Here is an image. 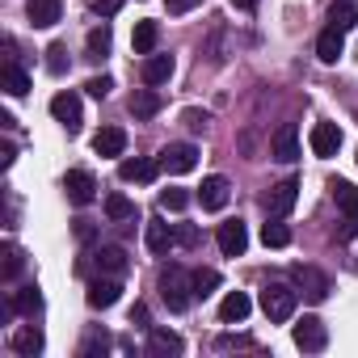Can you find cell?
Here are the masks:
<instances>
[{"instance_id": "cell-1", "label": "cell", "mask_w": 358, "mask_h": 358, "mask_svg": "<svg viewBox=\"0 0 358 358\" xmlns=\"http://www.w3.org/2000/svg\"><path fill=\"white\" fill-rule=\"evenodd\" d=\"M160 299H164V308L169 312H186L190 303H194V278L182 270V266H169V270H160Z\"/></svg>"}, {"instance_id": "cell-2", "label": "cell", "mask_w": 358, "mask_h": 358, "mask_svg": "<svg viewBox=\"0 0 358 358\" xmlns=\"http://www.w3.org/2000/svg\"><path fill=\"white\" fill-rule=\"evenodd\" d=\"M295 303H299V291L295 287H287V282H266L262 287V312L274 324H287L295 316Z\"/></svg>"}, {"instance_id": "cell-3", "label": "cell", "mask_w": 358, "mask_h": 358, "mask_svg": "<svg viewBox=\"0 0 358 358\" xmlns=\"http://www.w3.org/2000/svg\"><path fill=\"white\" fill-rule=\"evenodd\" d=\"M291 278H295V291H299L303 299H312V303H324L329 291H333V278H329L324 270H316V266H295Z\"/></svg>"}, {"instance_id": "cell-4", "label": "cell", "mask_w": 358, "mask_h": 358, "mask_svg": "<svg viewBox=\"0 0 358 358\" xmlns=\"http://www.w3.org/2000/svg\"><path fill=\"white\" fill-rule=\"evenodd\" d=\"M291 337H295V345H299L303 354H320V350L329 345V329H324L320 316H303V320L291 329Z\"/></svg>"}, {"instance_id": "cell-5", "label": "cell", "mask_w": 358, "mask_h": 358, "mask_svg": "<svg viewBox=\"0 0 358 358\" xmlns=\"http://www.w3.org/2000/svg\"><path fill=\"white\" fill-rule=\"evenodd\" d=\"M64 190H68V203H76V207H89L97 199V182H93V173H85V169H68Z\"/></svg>"}, {"instance_id": "cell-6", "label": "cell", "mask_w": 358, "mask_h": 358, "mask_svg": "<svg viewBox=\"0 0 358 358\" xmlns=\"http://www.w3.org/2000/svg\"><path fill=\"white\" fill-rule=\"evenodd\" d=\"M51 114H55V122H59L68 135H76L80 122H85V118H80V97H76V93H55V97H51Z\"/></svg>"}, {"instance_id": "cell-7", "label": "cell", "mask_w": 358, "mask_h": 358, "mask_svg": "<svg viewBox=\"0 0 358 358\" xmlns=\"http://www.w3.org/2000/svg\"><path fill=\"white\" fill-rule=\"evenodd\" d=\"M194 164H199V148L194 143H169L160 152V169L164 173H190Z\"/></svg>"}, {"instance_id": "cell-8", "label": "cell", "mask_w": 358, "mask_h": 358, "mask_svg": "<svg viewBox=\"0 0 358 358\" xmlns=\"http://www.w3.org/2000/svg\"><path fill=\"white\" fill-rule=\"evenodd\" d=\"M215 241H220V253H224V257H241V253L249 249V228H245L241 220H228V224H220Z\"/></svg>"}, {"instance_id": "cell-9", "label": "cell", "mask_w": 358, "mask_h": 358, "mask_svg": "<svg viewBox=\"0 0 358 358\" xmlns=\"http://www.w3.org/2000/svg\"><path fill=\"white\" fill-rule=\"evenodd\" d=\"M43 329L38 324H17L13 333H9V350L13 354H22V358H34V354H43Z\"/></svg>"}, {"instance_id": "cell-10", "label": "cell", "mask_w": 358, "mask_h": 358, "mask_svg": "<svg viewBox=\"0 0 358 358\" xmlns=\"http://www.w3.org/2000/svg\"><path fill=\"white\" fill-rule=\"evenodd\" d=\"M295 199H299V182H295V177H287V182H278L270 194H266V211L270 215H291V207H295Z\"/></svg>"}, {"instance_id": "cell-11", "label": "cell", "mask_w": 358, "mask_h": 358, "mask_svg": "<svg viewBox=\"0 0 358 358\" xmlns=\"http://www.w3.org/2000/svg\"><path fill=\"white\" fill-rule=\"evenodd\" d=\"M228 194H232V186H228V177H207V182L199 186V203H203V211H224L228 207Z\"/></svg>"}, {"instance_id": "cell-12", "label": "cell", "mask_w": 358, "mask_h": 358, "mask_svg": "<svg viewBox=\"0 0 358 358\" xmlns=\"http://www.w3.org/2000/svg\"><path fill=\"white\" fill-rule=\"evenodd\" d=\"M26 17H30L34 30H51L55 22H64V5H59V0H30Z\"/></svg>"}, {"instance_id": "cell-13", "label": "cell", "mask_w": 358, "mask_h": 358, "mask_svg": "<svg viewBox=\"0 0 358 358\" xmlns=\"http://www.w3.org/2000/svg\"><path fill=\"white\" fill-rule=\"evenodd\" d=\"M270 152H274V160H282V164H295V160H299V135H295L291 122H282V127L274 131Z\"/></svg>"}, {"instance_id": "cell-14", "label": "cell", "mask_w": 358, "mask_h": 358, "mask_svg": "<svg viewBox=\"0 0 358 358\" xmlns=\"http://www.w3.org/2000/svg\"><path fill=\"white\" fill-rule=\"evenodd\" d=\"M118 295H122V282L114 274H101V278L89 282V308H114Z\"/></svg>"}, {"instance_id": "cell-15", "label": "cell", "mask_w": 358, "mask_h": 358, "mask_svg": "<svg viewBox=\"0 0 358 358\" xmlns=\"http://www.w3.org/2000/svg\"><path fill=\"white\" fill-rule=\"evenodd\" d=\"M341 148V127L337 122H316L312 127V152L316 156H337Z\"/></svg>"}, {"instance_id": "cell-16", "label": "cell", "mask_w": 358, "mask_h": 358, "mask_svg": "<svg viewBox=\"0 0 358 358\" xmlns=\"http://www.w3.org/2000/svg\"><path fill=\"white\" fill-rule=\"evenodd\" d=\"M93 152L97 156H122L127 152V131L122 127H101L93 135Z\"/></svg>"}, {"instance_id": "cell-17", "label": "cell", "mask_w": 358, "mask_h": 358, "mask_svg": "<svg viewBox=\"0 0 358 358\" xmlns=\"http://www.w3.org/2000/svg\"><path fill=\"white\" fill-rule=\"evenodd\" d=\"M93 262H97V274H114V278H122V270H127V249H118V245H101V249L93 253Z\"/></svg>"}, {"instance_id": "cell-18", "label": "cell", "mask_w": 358, "mask_h": 358, "mask_svg": "<svg viewBox=\"0 0 358 358\" xmlns=\"http://www.w3.org/2000/svg\"><path fill=\"white\" fill-rule=\"evenodd\" d=\"M9 312H17V316H34V312H43V291H38L34 282H26L22 291L9 295Z\"/></svg>"}, {"instance_id": "cell-19", "label": "cell", "mask_w": 358, "mask_h": 358, "mask_svg": "<svg viewBox=\"0 0 358 358\" xmlns=\"http://www.w3.org/2000/svg\"><path fill=\"white\" fill-rule=\"evenodd\" d=\"M182 350H186V341L177 337V333H169V329H152V333H148V354H152V358L182 354Z\"/></svg>"}, {"instance_id": "cell-20", "label": "cell", "mask_w": 358, "mask_h": 358, "mask_svg": "<svg viewBox=\"0 0 358 358\" xmlns=\"http://www.w3.org/2000/svg\"><path fill=\"white\" fill-rule=\"evenodd\" d=\"M341 51H345V34L341 30H320V38H316V55H320V64H337L341 59Z\"/></svg>"}, {"instance_id": "cell-21", "label": "cell", "mask_w": 358, "mask_h": 358, "mask_svg": "<svg viewBox=\"0 0 358 358\" xmlns=\"http://www.w3.org/2000/svg\"><path fill=\"white\" fill-rule=\"evenodd\" d=\"M177 245V228L164 224V220H148V249L152 253H169Z\"/></svg>"}, {"instance_id": "cell-22", "label": "cell", "mask_w": 358, "mask_h": 358, "mask_svg": "<svg viewBox=\"0 0 358 358\" xmlns=\"http://www.w3.org/2000/svg\"><path fill=\"white\" fill-rule=\"evenodd\" d=\"M249 308H253V303H249L245 291H228L224 303H220V320H224V324H241V320L249 316Z\"/></svg>"}, {"instance_id": "cell-23", "label": "cell", "mask_w": 358, "mask_h": 358, "mask_svg": "<svg viewBox=\"0 0 358 358\" xmlns=\"http://www.w3.org/2000/svg\"><path fill=\"white\" fill-rule=\"evenodd\" d=\"M156 169H160V160H122L118 164V177H122V182H152V177H156Z\"/></svg>"}, {"instance_id": "cell-24", "label": "cell", "mask_w": 358, "mask_h": 358, "mask_svg": "<svg viewBox=\"0 0 358 358\" xmlns=\"http://www.w3.org/2000/svg\"><path fill=\"white\" fill-rule=\"evenodd\" d=\"M169 76H173V55H148V59H143V85L156 89V85H164Z\"/></svg>"}, {"instance_id": "cell-25", "label": "cell", "mask_w": 358, "mask_h": 358, "mask_svg": "<svg viewBox=\"0 0 358 358\" xmlns=\"http://www.w3.org/2000/svg\"><path fill=\"white\" fill-rule=\"evenodd\" d=\"M329 26L333 30H354L358 26V5H354V0H333V9H329Z\"/></svg>"}, {"instance_id": "cell-26", "label": "cell", "mask_w": 358, "mask_h": 358, "mask_svg": "<svg viewBox=\"0 0 358 358\" xmlns=\"http://www.w3.org/2000/svg\"><path fill=\"white\" fill-rule=\"evenodd\" d=\"M156 43H160V26H156V22H139V26H135V34H131L135 55H152V51H156Z\"/></svg>"}, {"instance_id": "cell-27", "label": "cell", "mask_w": 358, "mask_h": 358, "mask_svg": "<svg viewBox=\"0 0 358 358\" xmlns=\"http://www.w3.org/2000/svg\"><path fill=\"white\" fill-rule=\"evenodd\" d=\"M131 114L135 118H152V114H160V93L148 85V89H135L131 93Z\"/></svg>"}, {"instance_id": "cell-28", "label": "cell", "mask_w": 358, "mask_h": 358, "mask_svg": "<svg viewBox=\"0 0 358 358\" xmlns=\"http://www.w3.org/2000/svg\"><path fill=\"white\" fill-rule=\"evenodd\" d=\"M5 93H9V97H26V93H30V76L22 72V64H17L13 55H9V64H5Z\"/></svg>"}, {"instance_id": "cell-29", "label": "cell", "mask_w": 358, "mask_h": 358, "mask_svg": "<svg viewBox=\"0 0 358 358\" xmlns=\"http://www.w3.org/2000/svg\"><path fill=\"white\" fill-rule=\"evenodd\" d=\"M262 241H266V249H287V245H291V228H287L278 215H270L266 228H262Z\"/></svg>"}, {"instance_id": "cell-30", "label": "cell", "mask_w": 358, "mask_h": 358, "mask_svg": "<svg viewBox=\"0 0 358 358\" xmlns=\"http://www.w3.org/2000/svg\"><path fill=\"white\" fill-rule=\"evenodd\" d=\"M333 199H337V207L345 211V220H358V186H350V182H333Z\"/></svg>"}, {"instance_id": "cell-31", "label": "cell", "mask_w": 358, "mask_h": 358, "mask_svg": "<svg viewBox=\"0 0 358 358\" xmlns=\"http://www.w3.org/2000/svg\"><path fill=\"white\" fill-rule=\"evenodd\" d=\"M106 215L114 224H127V220H135V203L127 194H106Z\"/></svg>"}, {"instance_id": "cell-32", "label": "cell", "mask_w": 358, "mask_h": 358, "mask_svg": "<svg viewBox=\"0 0 358 358\" xmlns=\"http://www.w3.org/2000/svg\"><path fill=\"white\" fill-rule=\"evenodd\" d=\"M110 55V26L89 30V59H106Z\"/></svg>"}, {"instance_id": "cell-33", "label": "cell", "mask_w": 358, "mask_h": 358, "mask_svg": "<svg viewBox=\"0 0 358 358\" xmlns=\"http://www.w3.org/2000/svg\"><path fill=\"white\" fill-rule=\"evenodd\" d=\"M160 207L164 211H186L190 207V194L182 186H169V190H160Z\"/></svg>"}, {"instance_id": "cell-34", "label": "cell", "mask_w": 358, "mask_h": 358, "mask_svg": "<svg viewBox=\"0 0 358 358\" xmlns=\"http://www.w3.org/2000/svg\"><path fill=\"white\" fill-rule=\"evenodd\" d=\"M190 278H194V299H207V295L220 287V274H215V270H194Z\"/></svg>"}, {"instance_id": "cell-35", "label": "cell", "mask_w": 358, "mask_h": 358, "mask_svg": "<svg viewBox=\"0 0 358 358\" xmlns=\"http://www.w3.org/2000/svg\"><path fill=\"white\" fill-rule=\"evenodd\" d=\"M47 68H51V76H64L68 72V47L64 43H51L47 47Z\"/></svg>"}, {"instance_id": "cell-36", "label": "cell", "mask_w": 358, "mask_h": 358, "mask_svg": "<svg viewBox=\"0 0 358 358\" xmlns=\"http://www.w3.org/2000/svg\"><path fill=\"white\" fill-rule=\"evenodd\" d=\"M22 266H26V253H22L17 245H9V249H5V282H17Z\"/></svg>"}, {"instance_id": "cell-37", "label": "cell", "mask_w": 358, "mask_h": 358, "mask_svg": "<svg viewBox=\"0 0 358 358\" xmlns=\"http://www.w3.org/2000/svg\"><path fill=\"white\" fill-rule=\"evenodd\" d=\"M85 89H89V97H97V101H101V97H110V89H114V80H110V76H93V80H89Z\"/></svg>"}, {"instance_id": "cell-38", "label": "cell", "mask_w": 358, "mask_h": 358, "mask_svg": "<svg viewBox=\"0 0 358 358\" xmlns=\"http://www.w3.org/2000/svg\"><path fill=\"white\" fill-rule=\"evenodd\" d=\"M182 122H186L190 131H207V122H211V114H207V110H186V114H182Z\"/></svg>"}, {"instance_id": "cell-39", "label": "cell", "mask_w": 358, "mask_h": 358, "mask_svg": "<svg viewBox=\"0 0 358 358\" xmlns=\"http://www.w3.org/2000/svg\"><path fill=\"white\" fill-rule=\"evenodd\" d=\"M89 9H93L97 17H114V13L122 9V0H89Z\"/></svg>"}, {"instance_id": "cell-40", "label": "cell", "mask_w": 358, "mask_h": 358, "mask_svg": "<svg viewBox=\"0 0 358 358\" xmlns=\"http://www.w3.org/2000/svg\"><path fill=\"white\" fill-rule=\"evenodd\" d=\"M93 354H106V333H93V337L80 345V358H93Z\"/></svg>"}, {"instance_id": "cell-41", "label": "cell", "mask_w": 358, "mask_h": 358, "mask_svg": "<svg viewBox=\"0 0 358 358\" xmlns=\"http://www.w3.org/2000/svg\"><path fill=\"white\" fill-rule=\"evenodd\" d=\"M236 345L245 350V345H253V341H249V337H232V333H224V337L215 341V350H236Z\"/></svg>"}, {"instance_id": "cell-42", "label": "cell", "mask_w": 358, "mask_h": 358, "mask_svg": "<svg viewBox=\"0 0 358 358\" xmlns=\"http://www.w3.org/2000/svg\"><path fill=\"white\" fill-rule=\"evenodd\" d=\"M199 5H203V0H169V13H190Z\"/></svg>"}, {"instance_id": "cell-43", "label": "cell", "mask_w": 358, "mask_h": 358, "mask_svg": "<svg viewBox=\"0 0 358 358\" xmlns=\"http://www.w3.org/2000/svg\"><path fill=\"white\" fill-rule=\"evenodd\" d=\"M177 245H199V228H177Z\"/></svg>"}, {"instance_id": "cell-44", "label": "cell", "mask_w": 358, "mask_h": 358, "mask_svg": "<svg viewBox=\"0 0 358 358\" xmlns=\"http://www.w3.org/2000/svg\"><path fill=\"white\" fill-rule=\"evenodd\" d=\"M13 160H17V148H13V143H5V148H0V164L13 169Z\"/></svg>"}, {"instance_id": "cell-45", "label": "cell", "mask_w": 358, "mask_h": 358, "mask_svg": "<svg viewBox=\"0 0 358 358\" xmlns=\"http://www.w3.org/2000/svg\"><path fill=\"white\" fill-rule=\"evenodd\" d=\"M76 236L89 241V236H93V224H89V220H76Z\"/></svg>"}, {"instance_id": "cell-46", "label": "cell", "mask_w": 358, "mask_h": 358, "mask_svg": "<svg viewBox=\"0 0 358 358\" xmlns=\"http://www.w3.org/2000/svg\"><path fill=\"white\" fill-rule=\"evenodd\" d=\"M135 320H139V324H148V308H143V303H135V312H131V324H135Z\"/></svg>"}, {"instance_id": "cell-47", "label": "cell", "mask_w": 358, "mask_h": 358, "mask_svg": "<svg viewBox=\"0 0 358 358\" xmlns=\"http://www.w3.org/2000/svg\"><path fill=\"white\" fill-rule=\"evenodd\" d=\"M232 5H236V9H245V13H249V9H257V0H232Z\"/></svg>"}]
</instances>
